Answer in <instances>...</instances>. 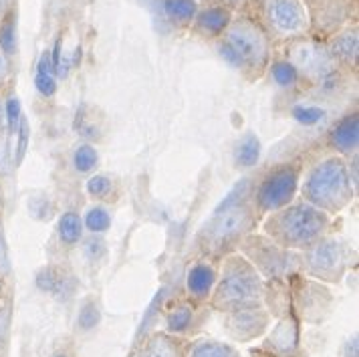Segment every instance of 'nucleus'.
I'll use <instances>...</instances> for the list:
<instances>
[{
  "instance_id": "nucleus-27",
  "label": "nucleus",
  "mask_w": 359,
  "mask_h": 357,
  "mask_svg": "<svg viewBox=\"0 0 359 357\" xmlns=\"http://www.w3.org/2000/svg\"><path fill=\"white\" fill-rule=\"evenodd\" d=\"M18 6L0 20V47L15 61L18 55Z\"/></svg>"
},
{
  "instance_id": "nucleus-15",
  "label": "nucleus",
  "mask_w": 359,
  "mask_h": 357,
  "mask_svg": "<svg viewBox=\"0 0 359 357\" xmlns=\"http://www.w3.org/2000/svg\"><path fill=\"white\" fill-rule=\"evenodd\" d=\"M325 47L335 61V65L341 69L345 75L358 79L359 69V22H351L339 29L337 33L323 39Z\"/></svg>"
},
{
  "instance_id": "nucleus-6",
  "label": "nucleus",
  "mask_w": 359,
  "mask_h": 357,
  "mask_svg": "<svg viewBox=\"0 0 359 357\" xmlns=\"http://www.w3.org/2000/svg\"><path fill=\"white\" fill-rule=\"evenodd\" d=\"M218 262H220L218 278L214 285L212 297L208 301V307L218 313H226L255 303H262L264 278L250 264V260L245 259L241 252H230Z\"/></svg>"
},
{
  "instance_id": "nucleus-21",
  "label": "nucleus",
  "mask_w": 359,
  "mask_h": 357,
  "mask_svg": "<svg viewBox=\"0 0 359 357\" xmlns=\"http://www.w3.org/2000/svg\"><path fill=\"white\" fill-rule=\"evenodd\" d=\"M198 307H204V305H196L192 301H184V303L176 305L165 315V331L174 333V335H180V337L190 333L194 329Z\"/></svg>"
},
{
  "instance_id": "nucleus-32",
  "label": "nucleus",
  "mask_w": 359,
  "mask_h": 357,
  "mask_svg": "<svg viewBox=\"0 0 359 357\" xmlns=\"http://www.w3.org/2000/svg\"><path fill=\"white\" fill-rule=\"evenodd\" d=\"M99 319H101V313H99L97 303H95L93 299H87V301L83 303V307L79 309V315H77V325H79V329H81V331H89V329H93V327L99 323Z\"/></svg>"
},
{
  "instance_id": "nucleus-26",
  "label": "nucleus",
  "mask_w": 359,
  "mask_h": 357,
  "mask_svg": "<svg viewBox=\"0 0 359 357\" xmlns=\"http://www.w3.org/2000/svg\"><path fill=\"white\" fill-rule=\"evenodd\" d=\"M262 146L259 135L255 133H246L238 140V144L234 147V162L236 168L241 170H248V168H255L259 160H261Z\"/></svg>"
},
{
  "instance_id": "nucleus-18",
  "label": "nucleus",
  "mask_w": 359,
  "mask_h": 357,
  "mask_svg": "<svg viewBox=\"0 0 359 357\" xmlns=\"http://www.w3.org/2000/svg\"><path fill=\"white\" fill-rule=\"evenodd\" d=\"M188 341L180 335L158 331L144 339L135 357H186Z\"/></svg>"
},
{
  "instance_id": "nucleus-39",
  "label": "nucleus",
  "mask_w": 359,
  "mask_h": 357,
  "mask_svg": "<svg viewBox=\"0 0 359 357\" xmlns=\"http://www.w3.org/2000/svg\"><path fill=\"white\" fill-rule=\"evenodd\" d=\"M15 6H18L17 0H0V20L6 17Z\"/></svg>"
},
{
  "instance_id": "nucleus-3",
  "label": "nucleus",
  "mask_w": 359,
  "mask_h": 357,
  "mask_svg": "<svg viewBox=\"0 0 359 357\" xmlns=\"http://www.w3.org/2000/svg\"><path fill=\"white\" fill-rule=\"evenodd\" d=\"M331 224L333 216L301 198H294L291 204L261 218L262 234L294 252H301L331 234Z\"/></svg>"
},
{
  "instance_id": "nucleus-17",
  "label": "nucleus",
  "mask_w": 359,
  "mask_h": 357,
  "mask_svg": "<svg viewBox=\"0 0 359 357\" xmlns=\"http://www.w3.org/2000/svg\"><path fill=\"white\" fill-rule=\"evenodd\" d=\"M327 146L333 154L349 158L359 151V114L358 109H351L341 115L333 128L327 133Z\"/></svg>"
},
{
  "instance_id": "nucleus-19",
  "label": "nucleus",
  "mask_w": 359,
  "mask_h": 357,
  "mask_svg": "<svg viewBox=\"0 0 359 357\" xmlns=\"http://www.w3.org/2000/svg\"><path fill=\"white\" fill-rule=\"evenodd\" d=\"M266 75L283 91H299V89H303V81H301L299 71L280 53L273 55V59L269 63V69H266Z\"/></svg>"
},
{
  "instance_id": "nucleus-10",
  "label": "nucleus",
  "mask_w": 359,
  "mask_h": 357,
  "mask_svg": "<svg viewBox=\"0 0 359 357\" xmlns=\"http://www.w3.org/2000/svg\"><path fill=\"white\" fill-rule=\"evenodd\" d=\"M255 17L275 45L311 34V22L303 0H261Z\"/></svg>"
},
{
  "instance_id": "nucleus-12",
  "label": "nucleus",
  "mask_w": 359,
  "mask_h": 357,
  "mask_svg": "<svg viewBox=\"0 0 359 357\" xmlns=\"http://www.w3.org/2000/svg\"><path fill=\"white\" fill-rule=\"evenodd\" d=\"M220 315H222V329L226 337L238 343H248L264 335L266 329L271 327V317H273L269 309L264 307V303H255Z\"/></svg>"
},
{
  "instance_id": "nucleus-28",
  "label": "nucleus",
  "mask_w": 359,
  "mask_h": 357,
  "mask_svg": "<svg viewBox=\"0 0 359 357\" xmlns=\"http://www.w3.org/2000/svg\"><path fill=\"white\" fill-rule=\"evenodd\" d=\"M81 220L83 228L89 230V234H105L111 228V212L101 204H93L87 208Z\"/></svg>"
},
{
  "instance_id": "nucleus-37",
  "label": "nucleus",
  "mask_w": 359,
  "mask_h": 357,
  "mask_svg": "<svg viewBox=\"0 0 359 357\" xmlns=\"http://www.w3.org/2000/svg\"><path fill=\"white\" fill-rule=\"evenodd\" d=\"M8 315H11V311L6 305H2L0 307V345L6 341V331H8Z\"/></svg>"
},
{
  "instance_id": "nucleus-25",
  "label": "nucleus",
  "mask_w": 359,
  "mask_h": 357,
  "mask_svg": "<svg viewBox=\"0 0 359 357\" xmlns=\"http://www.w3.org/2000/svg\"><path fill=\"white\" fill-rule=\"evenodd\" d=\"M83 220L81 214L73 208L65 210L59 220H57V236H59V243L67 246V248H73L83 241Z\"/></svg>"
},
{
  "instance_id": "nucleus-35",
  "label": "nucleus",
  "mask_w": 359,
  "mask_h": 357,
  "mask_svg": "<svg viewBox=\"0 0 359 357\" xmlns=\"http://www.w3.org/2000/svg\"><path fill=\"white\" fill-rule=\"evenodd\" d=\"M293 117L301 126H317L325 117V112L317 105H299L293 109Z\"/></svg>"
},
{
  "instance_id": "nucleus-20",
  "label": "nucleus",
  "mask_w": 359,
  "mask_h": 357,
  "mask_svg": "<svg viewBox=\"0 0 359 357\" xmlns=\"http://www.w3.org/2000/svg\"><path fill=\"white\" fill-rule=\"evenodd\" d=\"M198 0H160V11L162 17L174 27V29H190L192 20L196 17Z\"/></svg>"
},
{
  "instance_id": "nucleus-38",
  "label": "nucleus",
  "mask_w": 359,
  "mask_h": 357,
  "mask_svg": "<svg viewBox=\"0 0 359 357\" xmlns=\"http://www.w3.org/2000/svg\"><path fill=\"white\" fill-rule=\"evenodd\" d=\"M341 357H358V335H351L345 341L341 349Z\"/></svg>"
},
{
  "instance_id": "nucleus-29",
  "label": "nucleus",
  "mask_w": 359,
  "mask_h": 357,
  "mask_svg": "<svg viewBox=\"0 0 359 357\" xmlns=\"http://www.w3.org/2000/svg\"><path fill=\"white\" fill-rule=\"evenodd\" d=\"M15 166V137L6 128H0V180L8 178Z\"/></svg>"
},
{
  "instance_id": "nucleus-34",
  "label": "nucleus",
  "mask_w": 359,
  "mask_h": 357,
  "mask_svg": "<svg viewBox=\"0 0 359 357\" xmlns=\"http://www.w3.org/2000/svg\"><path fill=\"white\" fill-rule=\"evenodd\" d=\"M83 255H85V259H89L91 262L95 260L105 259V255H107V244L105 241L101 238V234H91L87 241H83Z\"/></svg>"
},
{
  "instance_id": "nucleus-7",
  "label": "nucleus",
  "mask_w": 359,
  "mask_h": 357,
  "mask_svg": "<svg viewBox=\"0 0 359 357\" xmlns=\"http://www.w3.org/2000/svg\"><path fill=\"white\" fill-rule=\"evenodd\" d=\"M303 176V163L291 162L275 163L259 180H252V204L259 216H266L291 204L299 196V184Z\"/></svg>"
},
{
  "instance_id": "nucleus-13",
  "label": "nucleus",
  "mask_w": 359,
  "mask_h": 357,
  "mask_svg": "<svg viewBox=\"0 0 359 357\" xmlns=\"http://www.w3.org/2000/svg\"><path fill=\"white\" fill-rule=\"evenodd\" d=\"M294 281L299 287L291 291V303L299 309L301 317L309 323H319L323 321L329 307H331V292L327 287H323L319 281L303 276L301 273L294 275Z\"/></svg>"
},
{
  "instance_id": "nucleus-8",
  "label": "nucleus",
  "mask_w": 359,
  "mask_h": 357,
  "mask_svg": "<svg viewBox=\"0 0 359 357\" xmlns=\"http://www.w3.org/2000/svg\"><path fill=\"white\" fill-rule=\"evenodd\" d=\"M299 257L301 275L315 278L319 283H341L351 267L353 250L347 241L327 234L321 241L311 244L309 248L301 250Z\"/></svg>"
},
{
  "instance_id": "nucleus-41",
  "label": "nucleus",
  "mask_w": 359,
  "mask_h": 357,
  "mask_svg": "<svg viewBox=\"0 0 359 357\" xmlns=\"http://www.w3.org/2000/svg\"><path fill=\"white\" fill-rule=\"evenodd\" d=\"M252 2H261V0H252Z\"/></svg>"
},
{
  "instance_id": "nucleus-14",
  "label": "nucleus",
  "mask_w": 359,
  "mask_h": 357,
  "mask_svg": "<svg viewBox=\"0 0 359 357\" xmlns=\"http://www.w3.org/2000/svg\"><path fill=\"white\" fill-rule=\"evenodd\" d=\"M234 17H236V8L224 0H214V2L200 4L196 17L190 25V33L198 39H202V41L214 43L229 29V25Z\"/></svg>"
},
{
  "instance_id": "nucleus-36",
  "label": "nucleus",
  "mask_w": 359,
  "mask_h": 357,
  "mask_svg": "<svg viewBox=\"0 0 359 357\" xmlns=\"http://www.w3.org/2000/svg\"><path fill=\"white\" fill-rule=\"evenodd\" d=\"M13 79H15L13 59L0 47V93H6L8 89H13Z\"/></svg>"
},
{
  "instance_id": "nucleus-2",
  "label": "nucleus",
  "mask_w": 359,
  "mask_h": 357,
  "mask_svg": "<svg viewBox=\"0 0 359 357\" xmlns=\"http://www.w3.org/2000/svg\"><path fill=\"white\" fill-rule=\"evenodd\" d=\"M214 47L226 65L250 83L266 77L275 55V43L255 15H236L229 29L214 41Z\"/></svg>"
},
{
  "instance_id": "nucleus-22",
  "label": "nucleus",
  "mask_w": 359,
  "mask_h": 357,
  "mask_svg": "<svg viewBox=\"0 0 359 357\" xmlns=\"http://www.w3.org/2000/svg\"><path fill=\"white\" fill-rule=\"evenodd\" d=\"M186 357H243V353L229 341L198 337L192 343L188 341Z\"/></svg>"
},
{
  "instance_id": "nucleus-16",
  "label": "nucleus",
  "mask_w": 359,
  "mask_h": 357,
  "mask_svg": "<svg viewBox=\"0 0 359 357\" xmlns=\"http://www.w3.org/2000/svg\"><path fill=\"white\" fill-rule=\"evenodd\" d=\"M216 278H218V267L214 264L212 259L202 257L196 262H192V267L188 269V275H186L188 301H192L196 305H208Z\"/></svg>"
},
{
  "instance_id": "nucleus-30",
  "label": "nucleus",
  "mask_w": 359,
  "mask_h": 357,
  "mask_svg": "<svg viewBox=\"0 0 359 357\" xmlns=\"http://www.w3.org/2000/svg\"><path fill=\"white\" fill-rule=\"evenodd\" d=\"M99 163V154L93 144H79L73 151V168L79 174H91Z\"/></svg>"
},
{
  "instance_id": "nucleus-33",
  "label": "nucleus",
  "mask_w": 359,
  "mask_h": 357,
  "mask_svg": "<svg viewBox=\"0 0 359 357\" xmlns=\"http://www.w3.org/2000/svg\"><path fill=\"white\" fill-rule=\"evenodd\" d=\"M13 275L11 257H8V244L4 234V220H2V208H0V285H4Z\"/></svg>"
},
{
  "instance_id": "nucleus-40",
  "label": "nucleus",
  "mask_w": 359,
  "mask_h": 357,
  "mask_svg": "<svg viewBox=\"0 0 359 357\" xmlns=\"http://www.w3.org/2000/svg\"><path fill=\"white\" fill-rule=\"evenodd\" d=\"M53 357H73V356H71L69 351H57Z\"/></svg>"
},
{
  "instance_id": "nucleus-31",
  "label": "nucleus",
  "mask_w": 359,
  "mask_h": 357,
  "mask_svg": "<svg viewBox=\"0 0 359 357\" xmlns=\"http://www.w3.org/2000/svg\"><path fill=\"white\" fill-rule=\"evenodd\" d=\"M114 192V180L105 174H93L87 180V194L93 200H105Z\"/></svg>"
},
{
  "instance_id": "nucleus-24",
  "label": "nucleus",
  "mask_w": 359,
  "mask_h": 357,
  "mask_svg": "<svg viewBox=\"0 0 359 357\" xmlns=\"http://www.w3.org/2000/svg\"><path fill=\"white\" fill-rule=\"evenodd\" d=\"M57 69H55V63H53V53L50 50H45L39 59V65H36V73H34V89L36 93L43 99L55 97L57 93Z\"/></svg>"
},
{
  "instance_id": "nucleus-1",
  "label": "nucleus",
  "mask_w": 359,
  "mask_h": 357,
  "mask_svg": "<svg viewBox=\"0 0 359 357\" xmlns=\"http://www.w3.org/2000/svg\"><path fill=\"white\" fill-rule=\"evenodd\" d=\"M252 178H243L214 208L196 234V248L204 259L220 260L238 250L243 238L255 232L261 216L252 204Z\"/></svg>"
},
{
  "instance_id": "nucleus-5",
  "label": "nucleus",
  "mask_w": 359,
  "mask_h": 357,
  "mask_svg": "<svg viewBox=\"0 0 359 357\" xmlns=\"http://www.w3.org/2000/svg\"><path fill=\"white\" fill-rule=\"evenodd\" d=\"M280 55L289 59L299 71L303 89H313L321 95H335L353 79L335 65V61L327 50L325 41L313 34H305L283 43Z\"/></svg>"
},
{
  "instance_id": "nucleus-11",
  "label": "nucleus",
  "mask_w": 359,
  "mask_h": 357,
  "mask_svg": "<svg viewBox=\"0 0 359 357\" xmlns=\"http://www.w3.org/2000/svg\"><path fill=\"white\" fill-rule=\"evenodd\" d=\"M311 22V34L327 39L358 20V0H303Z\"/></svg>"
},
{
  "instance_id": "nucleus-9",
  "label": "nucleus",
  "mask_w": 359,
  "mask_h": 357,
  "mask_svg": "<svg viewBox=\"0 0 359 357\" xmlns=\"http://www.w3.org/2000/svg\"><path fill=\"white\" fill-rule=\"evenodd\" d=\"M250 264L261 273L262 278H291L301 273V257L294 250H287L277 243H273L262 232H250L238 244V250Z\"/></svg>"
},
{
  "instance_id": "nucleus-4",
  "label": "nucleus",
  "mask_w": 359,
  "mask_h": 357,
  "mask_svg": "<svg viewBox=\"0 0 359 357\" xmlns=\"http://www.w3.org/2000/svg\"><path fill=\"white\" fill-rule=\"evenodd\" d=\"M299 196L329 216L347 210L358 196L347 172V160L337 154L317 160L307 172H303Z\"/></svg>"
},
{
  "instance_id": "nucleus-23",
  "label": "nucleus",
  "mask_w": 359,
  "mask_h": 357,
  "mask_svg": "<svg viewBox=\"0 0 359 357\" xmlns=\"http://www.w3.org/2000/svg\"><path fill=\"white\" fill-rule=\"evenodd\" d=\"M36 285L41 291L50 292L55 297H63V295H69L73 289V278H71V273H67L63 267L50 264L39 273Z\"/></svg>"
}]
</instances>
